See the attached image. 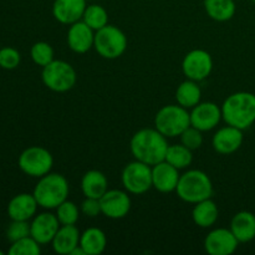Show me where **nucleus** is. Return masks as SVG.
I'll return each instance as SVG.
<instances>
[{"label": "nucleus", "mask_w": 255, "mask_h": 255, "mask_svg": "<svg viewBox=\"0 0 255 255\" xmlns=\"http://www.w3.org/2000/svg\"><path fill=\"white\" fill-rule=\"evenodd\" d=\"M82 21L89 25L92 30L97 31L109 24V12L102 5L90 4L85 9Z\"/></svg>", "instance_id": "nucleus-28"}, {"label": "nucleus", "mask_w": 255, "mask_h": 255, "mask_svg": "<svg viewBox=\"0 0 255 255\" xmlns=\"http://www.w3.org/2000/svg\"><path fill=\"white\" fill-rule=\"evenodd\" d=\"M86 6V0H54L52 15L59 22L70 26L82 20Z\"/></svg>", "instance_id": "nucleus-18"}, {"label": "nucleus", "mask_w": 255, "mask_h": 255, "mask_svg": "<svg viewBox=\"0 0 255 255\" xmlns=\"http://www.w3.org/2000/svg\"><path fill=\"white\" fill-rule=\"evenodd\" d=\"M203 132L199 131L198 128L193 126H189L188 128L184 129L183 133L181 134V143L184 144L186 147H188L192 151H196V149L201 148V146L203 144Z\"/></svg>", "instance_id": "nucleus-33"}, {"label": "nucleus", "mask_w": 255, "mask_h": 255, "mask_svg": "<svg viewBox=\"0 0 255 255\" xmlns=\"http://www.w3.org/2000/svg\"><path fill=\"white\" fill-rule=\"evenodd\" d=\"M80 212L81 211L74 202L66 199L56 208V217L61 226H76L80 218Z\"/></svg>", "instance_id": "nucleus-30"}, {"label": "nucleus", "mask_w": 255, "mask_h": 255, "mask_svg": "<svg viewBox=\"0 0 255 255\" xmlns=\"http://www.w3.org/2000/svg\"><path fill=\"white\" fill-rule=\"evenodd\" d=\"M60 226L61 224H60L56 214L44 212V213L36 214L32 218L31 223H30V236L40 246H45V244L51 243Z\"/></svg>", "instance_id": "nucleus-14"}, {"label": "nucleus", "mask_w": 255, "mask_h": 255, "mask_svg": "<svg viewBox=\"0 0 255 255\" xmlns=\"http://www.w3.org/2000/svg\"><path fill=\"white\" fill-rule=\"evenodd\" d=\"M122 186L129 194H144L152 186V166L134 159L126 164L121 174Z\"/></svg>", "instance_id": "nucleus-9"}, {"label": "nucleus", "mask_w": 255, "mask_h": 255, "mask_svg": "<svg viewBox=\"0 0 255 255\" xmlns=\"http://www.w3.org/2000/svg\"><path fill=\"white\" fill-rule=\"evenodd\" d=\"M2 254H4V253H2V252H1V251H0V255H2Z\"/></svg>", "instance_id": "nucleus-36"}, {"label": "nucleus", "mask_w": 255, "mask_h": 255, "mask_svg": "<svg viewBox=\"0 0 255 255\" xmlns=\"http://www.w3.org/2000/svg\"><path fill=\"white\" fill-rule=\"evenodd\" d=\"M30 56L31 60L37 65V66H46L50 62L55 60V52L51 45L46 41H37L35 42L30 50Z\"/></svg>", "instance_id": "nucleus-29"}, {"label": "nucleus", "mask_w": 255, "mask_h": 255, "mask_svg": "<svg viewBox=\"0 0 255 255\" xmlns=\"http://www.w3.org/2000/svg\"><path fill=\"white\" fill-rule=\"evenodd\" d=\"M191 126L189 111L181 105H167L154 116V127L167 138L181 136L184 129Z\"/></svg>", "instance_id": "nucleus-5"}, {"label": "nucleus", "mask_w": 255, "mask_h": 255, "mask_svg": "<svg viewBox=\"0 0 255 255\" xmlns=\"http://www.w3.org/2000/svg\"><path fill=\"white\" fill-rule=\"evenodd\" d=\"M81 233L76 226H60L51 242L55 253L60 255H70L71 252L80 246Z\"/></svg>", "instance_id": "nucleus-20"}, {"label": "nucleus", "mask_w": 255, "mask_h": 255, "mask_svg": "<svg viewBox=\"0 0 255 255\" xmlns=\"http://www.w3.org/2000/svg\"><path fill=\"white\" fill-rule=\"evenodd\" d=\"M239 246L231 229L217 228L208 233L204 239V251L211 255H231L237 251Z\"/></svg>", "instance_id": "nucleus-13"}, {"label": "nucleus", "mask_w": 255, "mask_h": 255, "mask_svg": "<svg viewBox=\"0 0 255 255\" xmlns=\"http://www.w3.org/2000/svg\"><path fill=\"white\" fill-rule=\"evenodd\" d=\"M229 229L239 243H249L255 238V214L248 211L238 212L232 218Z\"/></svg>", "instance_id": "nucleus-21"}, {"label": "nucleus", "mask_w": 255, "mask_h": 255, "mask_svg": "<svg viewBox=\"0 0 255 255\" xmlns=\"http://www.w3.org/2000/svg\"><path fill=\"white\" fill-rule=\"evenodd\" d=\"M213 70V59L211 54L203 49L191 50L182 61V71L184 76L193 81L206 80Z\"/></svg>", "instance_id": "nucleus-10"}, {"label": "nucleus", "mask_w": 255, "mask_h": 255, "mask_svg": "<svg viewBox=\"0 0 255 255\" xmlns=\"http://www.w3.org/2000/svg\"><path fill=\"white\" fill-rule=\"evenodd\" d=\"M95 30L82 20L70 25L67 31V45L76 54H86L94 47Z\"/></svg>", "instance_id": "nucleus-17"}, {"label": "nucleus", "mask_w": 255, "mask_h": 255, "mask_svg": "<svg viewBox=\"0 0 255 255\" xmlns=\"http://www.w3.org/2000/svg\"><path fill=\"white\" fill-rule=\"evenodd\" d=\"M191 126L196 127L199 131H212L223 120L222 107L214 102H199L197 106L191 109Z\"/></svg>", "instance_id": "nucleus-12"}, {"label": "nucleus", "mask_w": 255, "mask_h": 255, "mask_svg": "<svg viewBox=\"0 0 255 255\" xmlns=\"http://www.w3.org/2000/svg\"><path fill=\"white\" fill-rule=\"evenodd\" d=\"M127 36L120 27L107 24L95 32L94 49L106 60H116L125 54L127 49Z\"/></svg>", "instance_id": "nucleus-6"}, {"label": "nucleus", "mask_w": 255, "mask_h": 255, "mask_svg": "<svg viewBox=\"0 0 255 255\" xmlns=\"http://www.w3.org/2000/svg\"><path fill=\"white\" fill-rule=\"evenodd\" d=\"M252 1H253V2H255V0H252Z\"/></svg>", "instance_id": "nucleus-37"}, {"label": "nucleus", "mask_w": 255, "mask_h": 255, "mask_svg": "<svg viewBox=\"0 0 255 255\" xmlns=\"http://www.w3.org/2000/svg\"><path fill=\"white\" fill-rule=\"evenodd\" d=\"M202 99V90L199 87L198 82L193 80L187 79L186 81L182 82L176 91L177 104L181 105L182 107L187 110L193 109L194 106L201 102Z\"/></svg>", "instance_id": "nucleus-26"}, {"label": "nucleus", "mask_w": 255, "mask_h": 255, "mask_svg": "<svg viewBox=\"0 0 255 255\" xmlns=\"http://www.w3.org/2000/svg\"><path fill=\"white\" fill-rule=\"evenodd\" d=\"M179 177V169L167 161H162L152 166V186L161 193L176 192Z\"/></svg>", "instance_id": "nucleus-15"}, {"label": "nucleus", "mask_w": 255, "mask_h": 255, "mask_svg": "<svg viewBox=\"0 0 255 255\" xmlns=\"http://www.w3.org/2000/svg\"><path fill=\"white\" fill-rule=\"evenodd\" d=\"M69 193L70 187L66 177L51 172L40 177L32 192L39 207L44 209H56L62 202L66 201Z\"/></svg>", "instance_id": "nucleus-3"}, {"label": "nucleus", "mask_w": 255, "mask_h": 255, "mask_svg": "<svg viewBox=\"0 0 255 255\" xmlns=\"http://www.w3.org/2000/svg\"><path fill=\"white\" fill-rule=\"evenodd\" d=\"M101 213L110 219H122L131 211V198L127 191L109 189L100 198Z\"/></svg>", "instance_id": "nucleus-11"}, {"label": "nucleus", "mask_w": 255, "mask_h": 255, "mask_svg": "<svg viewBox=\"0 0 255 255\" xmlns=\"http://www.w3.org/2000/svg\"><path fill=\"white\" fill-rule=\"evenodd\" d=\"M243 129L228 126L222 127L214 133L212 138V146L214 151L221 154H232L238 151L243 144Z\"/></svg>", "instance_id": "nucleus-16"}, {"label": "nucleus", "mask_w": 255, "mask_h": 255, "mask_svg": "<svg viewBox=\"0 0 255 255\" xmlns=\"http://www.w3.org/2000/svg\"><path fill=\"white\" fill-rule=\"evenodd\" d=\"M219 218V209L212 198L204 199L194 204L192 209V219L199 228H211Z\"/></svg>", "instance_id": "nucleus-23"}, {"label": "nucleus", "mask_w": 255, "mask_h": 255, "mask_svg": "<svg viewBox=\"0 0 255 255\" xmlns=\"http://www.w3.org/2000/svg\"><path fill=\"white\" fill-rule=\"evenodd\" d=\"M7 253L10 255H39L41 253V248L40 244L29 236L11 243Z\"/></svg>", "instance_id": "nucleus-31"}, {"label": "nucleus", "mask_w": 255, "mask_h": 255, "mask_svg": "<svg viewBox=\"0 0 255 255\" xmlns=\"http://www.w3.org/2000/svg\"><path fill=\"white\" fill-rule=\"evenodd\" d=\"M21 61L20 52L14 47H2L0 49V67L5 70L16 69Z\"/></svg>", "instance_id": "nucleus-34"}, {"label": "nucleus", "mask_w": 255, "mask_h": 255, "mask_svg": "<svg viewBox=\"0 0 255 255\" xmlns=\"http://www.w3.org/2000/svg\"><path fill=\"white\" fill-rule=\"evenodd\" d=\"M41 80L49 90L64 94L76 85L77 75L71 64L64 60H54L42 67Z\"/></svg>", "instance_id": "nucleus-7"}, {"label": "nucleus", "mask_w": 255, "mask_h": 255, "mask_svg": "<svg viewBox=\"0 0 255 255\" xmlns=\"http://www.w3.org/2000/svg\"><path fill=\"white\" fill-rule=\"evenodd\" d=\"M81 191L87 198L100 199L109 191V182L101 171H87L81 178Z\"/></svg>", "instance_id": "nucleus-22"}, {"label": "nucleus", "mask_w": 255, "mask_h": 255, "mask_svg": "<svg viewBox=\"0 0 255 255\" xmlns=\"http://www.w3.org/2000/svg\"><path fill=\"white\" fill-rule=\"evenodd\" d=\"M37 207L39 203L34 194H16L7 204V216L11 221H30L36 216Z\"/></svg>", "instance_id": "nucleus-19"}, {"label": "nucleus", "mask_w": 255, "mask_h": 255, "mask_svg": "<svg viewBox=\"0 0 255 255\" xmlns=\"http://www.w3.org/2000/svg\"><path fill=\"white\" fill-rule=\"evenodd\" d=\"M158 129L142 128L132 136L129 141V151L134 159L154 166L166 159L168 141Z\"/></svg>", "instance_id": "nucleus-1"}, {"label": "nucleus", "mask_w": 255, "mask_h": 255, "mask_svg": "<svg viewBox=\"0 0 255 255\" xmlns=\"http://www.w3.org/2000/svg\"><path fill=\"white\" fill-rule=\"evenodd\" d=\"M80 246L86 255H100L105 252L107 247V237L102 229L91 227L81 233Z\"/></svg>", "instance_id": "nucleus-24"}, {"label": "nucleus", "mask_w": 255, "mask_h": 255, "mask_svg": "<svg viewBox=\"0 0 255 255\" xmlns=\"http://www.w3.org/2000/svg\"><path fill=\"white\" fill-rule=\"evenodd\" d=\"M30 236L29 221H11L6 229V238L10 243L20 241L25 237Z\"/></svg>", "instance_id": "nucleus-32"}, {"label": "nucleus", "mask_w": 255, "mask_h": 255, "mask_svg": "<svg viewBox=\"0 0 255 255\" xmlns=\"http://www.w3.org/2000/svg\"><path fill=\"white\" fill-rule=\"evenodd\" d=\"M176 193L186 203L196 204L213 196V183L206 172L189 169L181 174Z\"/></svg>", "instance_id": "nucleus-4"}, {"label": "nucleus", "mask_w": 255, "mask_h": 255, "mask_svg": "<svg viewBox=\"0 0 255 255\" xmlns=\"http://www.w3.org/2000/svg\"><path fill=\"white\" fill-rule=\"evenodd\" d=\"M204 10L214 21L224 22L233 19L237 11L234 0H204Z\"/></svg>", "instance_id": "nucleus-25"}, {"label": "nucleus", "mask_w": 255, "mask_h": 255, "mask_svg": "<svg viewBox=\"0 0 255 255\" xmlns=\"http://www.w3.org/2000/svg\"><path fill=\"white\" fill-rule=\"evenodd\" d=\"M164 161H167L181 171V169L187 168L192 164V162H193V151L182 143L169 144Z\"/></svg>", "instance_id": "nucleus-27"}, {"label": "nucleus", "mask_w": 255, "mask_h": 255, "mask_svg": "<svg viewBox=\"0 0 255 255\" xmlns=\"http://www.w3.org/2000/svg\"><path fill=\"white\" fill-rule=\"evenodd\" d=\"M80 211L84 216L89 217V218H96L99 214L101 213V204H100V199L97 198H87L85 197L84 202L81 203Z\"/></svg>", "instance_id": "nucleus-35"}, {"label": "nucleus", "mask_w": 255, "mask_h": 255, "mask_svg": "<svg viewBox=\"0 0 255 255\" xmlns=\"http://www.w3.org/2000/svg\"><path fill=\"white\" fill-rule=\"evenodd\" d=\"M17 164L21 172L34 178L50 173L54 166V157L49 149L41 146H31L20 153Z\"/></svg>", "instance_id": "nucleus-8"}, {"label": "nucleus", "mask_w": 255, "mask_h": 255, "mask_svg": "<svg viewBox=\"0 0 255 255\" xmlns=\"http://www.w3.org/2000/svg\"><path fill=\"white\" fill-rule=\"evenodd\" d=\"M222 116L227 125L247 129L255 122V95L248 91L232 94L222 105Z\"/></svg>", "instance_id": "nucleus-2"}]
</instances>
